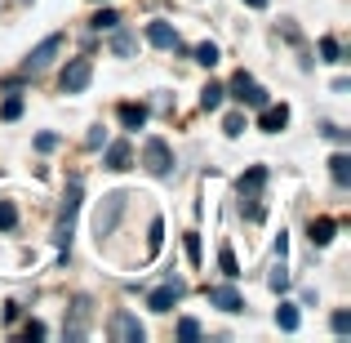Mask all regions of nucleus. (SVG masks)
<instances>
[{"instance_id":"17","label":"nucleus","mask_w":351,"mask_h":343,"mask_svg":"<svg viewBox=\"0 0 351 343\" xmlns=\"http://www.w3.org/2000/svg\"><path fill=\"white\" fill-rule=\"evenodd\" d=\"M334 219H316V223H311V245H329V241H334Z\"/></svg>"},{"instance_id":"5","label":"nucleus","mask_w":351,"mask_h":343,"mask_svg":"<svg viewBox=\"0 0 351 343\" xmlns=\"http://www.w3.org/2000/svg\"><path fill=\"white\" fill-rule=\"evenodd\" d=\"M89 76H94V63L89 58H71L67 67H62V80H58L62 94H80V89L89 85Z\"/></svg>"},{"instance_id":"31","label":"nucleus","mask_w":351,"mask_h":343,"mask_svg":"<svg viewBox=\"0 0 351 343\" xmlns=\"http://www.w3.org/2000/svg\"><path fill=\"white\" fill-rule=\"evenodd\" d=\"M187 254H191V263H200V241H196V232H187Z\"/></svg>"},{"instance_id":"14","label":"nucleus","mask_w":351,"mask_h":343,"mask_svg":"<svg viewBox=\"0 0 351 343\" xmlns=\"http://www.w3.org/2000/svg\"><path fill=\"white\" fill-rule=\"evenodd\" d=\"M129 143H112L107 147V170H129Z\"/></svg>"},{"instance_id":"16","label":"nucleus","mask_w":351,"mask_h":343,"mask_svg":"<svg viewBox=\"0 0 351 343\" xmlns=\"http://www.w3.org/2000/svg\"><path fill=\"white\" fill-rule=\"evenodd\" d=\"M223 98H227L223 85H205V89H200V107H205V112H218V107H223Z\"/></svg>"},{"instance_id":"22","label":"nucleus","mask_w":351,"mask_h":343,"mask_svg":"<svg viewBox=\"0 0 351 343\" xmlns=\"http://www.w3.org/2000/svg\"><path fill=\"white\" fill-rule=\"evenodd\" d=\"M267 285H271V290H285V285H289V272H285V258H280V263L271 267V276H267Z\"/></svg>"},{"instance_id":"32","label":"nucleus","mask_w":351,"mask_h":343,"mask_svg":"<svg viewBox=\"0 0 351 343\" xmlns=\"http://www.w3.org/2000/svg\"><path fill=\"white\" fill-rule=\"evenodd\" d=\"M245 5H249V9H267V0H245Z\"/></svg>"},{"instance_id":"9","label":"nucleus","mask_w":351,"mask_h":343,"mask_svg":"<svg viewBox=\"0 0 351 343\" xmlns=\"http://www.w3.org/2000/svg\"><path fill=\"white\" fill-rule=\"evenodd\" d=\"M182 290H187L182 281H165L160 290H152V299H147V308H152V312H169L173 303L182 299Z\"/></svg>"},{"instance_id":"10","label":"nucleus","mask_w":351,"mask_h":343,"mask_svg":"<svg viewBox=\"0 0 351 343\" xmlns=\"http://www.w3.org/2000/svg\"><path fill=\"white\" fill-rule=\"evenodd\" d=\"M209 303L223 308V312H240V308H245V299H240L232 285H214V290H209Z\"/></svg>"},{"instance_id":"18","label":"nucleus","mask_w":351,"mask_h":343,"mask_svg":"<svg viewBox=\"0 0 351 343\" xmlns=\"http://www.w3.org/2000/svg\"><path fill=\"white\" fill-rule=\"evenodd\" d=\"M120 120H125L129 129H138V125L147 120V107H138V103H125V107H120Z\"/></svg>"},{"instance_id":"30","label":"nucleus","mask_w":351,"mask_h":343,"mask_svg":"<svg viewBox=\"0 0 351 343\" xmlns=\"http://www.w3.org/2000/svg\"><path fill=\"white\" fill-rule=\"evenodd\" d=\"M223 129H227V134H232V138H236V134H240V129H245V116H227V120H223Z\"/></svg>"},{"instance_id":"27","label":"nucleus","mask_w":351,"mask_h":343,"mask_svg":"<svg viewBox=\"0 0 351 343\" xmlns=\"http://www.w3.org/2000/svg\"><path fill=\"white\" fill-rule=\"evenodd\" d=\"M329 326H334V335H347V330H351V317H347V312H334V321H329Z\"/></svg>"},{"instance_id":"8","label":"nucleus","mask_w":351,"mask_h":343,"mask_svg":"<svg viewBox=\"0 0 351 343\" xmlns=\"http://www.w3.org/2000/svg\"><path fill=\"white\" fill-rule=\"evenodd\" d=\"M143 335L147 330L138 326V317H129V312H116L112 317V339L116 343H143Z\"/></svg>"},{"instance_id":"12","label":"nucleus","mask_w":351,"mask_h":343,"mask_svg":"<svg viewBox=\"0 0 351 343\" xmlns=\"http://www.w3.org/2000/svg\"><path fill=\"white\" fill-rule=\"evenodd\" d=\"M285 125H289V107H267V112H263V129H267V134H280V129Z\"/></svg>"},{"instance_id":"20","label":"nucleus","mask_w":351,"mask_h":343,"mask_svg":"<svg viewBox=\"0 0 351 343\" xmlns=\"http://www.w3.org/2000/svg\"><path fill=\"white\" fill-rule=\"evenodd\" d=\"M218 267H223V276H240V267H236V254H232V245H223V250H218Z\"/></svg>"},{"instance_id":"15","label":"nucleus","mask_w":351,"mask_h":343,"mask_svg":"<svg viewBox=\"0 0 351 343\" xmlns=\"http://www.w3.org/2000/svg\"><path fill=\"white\" fill-rule=\"evenodd\" d=\"M276 326H280L285 335H293V330H298V308H293V303H280V308H276Z\"/></svg>"},{"instance_id":"24","label":"nucleus","mask_w":351,"mask_h":343,"mask_svg":"<svg viewBox=\"0 0 351 343\" xmlns=\"http://www.w3.org/2000/svg\"><path fill=\"white\" fill-rule=\"evenodd\" d=\"M14 223H18V210L9 206V201H0V232H9Z\"/></svg>"},{"instance_id":"7","label":"nucleus","mask_w":351,"mask_h":343,"mask_svg":"<svg viewBox=\"0 0 351 343\" xmlns=\"http://www.w3.org/2000/svg\"><path fill=\"white\" fill-rule=\"evenodd\" d=\"M58 49H62V36H45V41L27 54V71H45L53 58H58Z\"/></svg>"},{"instance_id":"6","label":"nucleus","mask_w":351,"mask_h":343,"mask_svg":"<svg viewBox=\"0 0 351 343\" xmlns=\"http://www.w3.org/2000/svg\"><path fill=\"white\" fill-rule=\"evenodd\" d=\"M232 89H236V98H240V103H249V107H267V89L258 85V80L249 76V71H236Z\"/></svg>"},{"instance_id":"11","label":"nucleus","mask_w":351,"mask_h":343,"mask_svg":"<svg viewBox=\"0 0 351 343\" xmlns=\"http://www.w3.org/2000/svg\"><path fill=\"white\" fill-rule=\"evenodd\" d=\"M147 41H152L156 49H178V32H173L169 23H152L147 27Z\"/></svg>"},{"instance_id":"28","label":"nucleus","mask_w":351,"mask_h":343,"mask_svg":"<svg viewBox=\"0 0 351 343\" xmlns=\"http://www.w3.org/2000/svg\"><path fill=\"white\" fill-rule=\"evenodd\" d=\"M112 49H116V54H129V49H134V36H125V32H120L116 41H112Z\"/></svg>"},{"instance_id":"26","label":"nucleus","mask_w":351,"mask_h":343,"mask_svg":"<svg viewBox=\"0 0 351 343\" xmlns=\"http://www.w3.org/2000/svg\"><path fill=\"white\" fill-rule=\"evenodd\" d=\"M320 54H325V63H343V58H338V41H334V36L320 41Z\"/></svg>"},{"instance_id":"3","label":"nucleus","mask_w":351,"mask_h":343,"mask_svg":"<svg viewBox=\"0 0 351 343\" xmlns=\"http://www.w3.org/2000/svg\"><path fill=\"white\" fill-rule=\"evenodd\" d=\"M120 214H125V192H112V197H103V206H98V214H94V232H98V241L116 232Z\"/></svg>"},{"instance_id":"2","label":"nucleus","mask_w":351,"mask_h":343,"mask_svg":"<svg viewBox=\"0 0 351 343\" xmlns=\"http://www.w3.org/2000/svg\"><path fill=\"white\" fill-rule=\"evenodd\" d=\"M263 183H267L263 165H254V170L240 179V206L249 210V219H263Z\"/></svg>"},{"instance_id":"19","label":"nucleus","mask_w":351,"mask_h":343,"mask_svg":"<svg viewBox=\"0 0 351 343\" xmlns=\"http://www.w3.org/2000/svg\"><path fill=\"white\" fill-rule=\"evenodd\" d=\"M223 58V54H218V45L214 41H205V45H196V63L200 67H214V63Z\"/></svg>"},{"instance_id":"13","label":"nucleus","mask_w":351,"mask_h":343,"mask_svg":"<svg viewBox=\"0 0 351 343\" xmlns=\"http://www.w3.org/2000/svg\"><path fill=\"white\" fill-rule=\"evenodd\" d=\"M329 174H334L338 188H347V183H351V156H347V152H338L334 161H329Z\"/></svg>"},{"instance_id":"4","label":"nucleus","mask_w":351,"mask_h":343,"mask_svg":"<svg viewBox=\"0 0 351 343\" xmlns=\"http://www.w3.org/2000/svg\"><path fill=\"white\" fill-rule=\"evenodd\" d=\"M143 165H147L152 174H169V170H173L169 143H165V138H147V143H143Z\"/></svg>"},{"instance_id":"21","label":"nucleus","mask_w":351,"mask_h":343,"mask_svg":"<svg viewBox=\"0 0 351 343\" xmlns=\"http://www.w3.org/2000/svg\"><path fill=\"white\" fill-rule=\"evenodd\" d=\"M94 27H98V32H116V27H120V14H116V9H103V14L94 18Z\"/></svg>"},{"instance_id":"25","label":"nucleus","mask_w":351,"mask_h":343,"mask_svg":"<svg viewBox=\"0 0 351 343\" xmlns=\"http://www.w3.org/2000/svg\"><path fill=\"white\" fill-rule=\"evenodd\" d=\"M0 116H5V120H18V116H23V98H5Z\"/></svg>"},{"instance_id":"23","label":"nucleus","mask_w":351,"mask_h":343,"mask_svg":"<svg viewBox=\"0 0 351 343\" xmlns=\"http://www.w3.org/2000/svg\"><path fill=\"white\" fill-rule=\"evenodd\" d=\"M160 241H165V223H160V219H152V236H147V254H156V250H160Z\"/></svg>"},{"instance_id":"1","label":"nucleus","mask_w":351,"mask_h":343,"mask_svg":"<svg viewBox=\"0 0 351 343\" xmlns=\"http://www.w3.org/2000/svg\"><path fill=\"white\" fill-rule=\"evenodd\" d=\"M76 210H80V179L67 183V197H62V210H58V228H53V241L62 250H71V228H76Z\"/></svg>"},{"instance_id":"29","label":"nucleus","mask_w":351,"mask_h":343,"mask_svg":"<svg viewBox=\"0 0 351 343\" xmlns=\"http://www.w3.org/2000/svg\"><path fill=\"white\" fill-rule=\"evenodd\" d=\"M178 335H182V339H196V335H200V326L187 317V321H178Z\"/></svg>"}]
</instances>
